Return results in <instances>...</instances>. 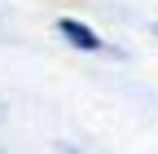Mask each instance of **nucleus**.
<instances>
[{"instance_id": "f257e3e1", "label": "nucleus", "mask_w": 158, "mask_h": 154, "mask_svg": "<svg viewBox=\"0 0 158 154\" xmlns=\"http://www.w3.org/2000/svg\"><path fill=\"white\" fill-rule=\"evenodd\" d=\"M57 31H62L66 40H75L79 49H101V40H97V35H92L88 27H79L75 18H62V22H57Z\"/></svg>"}]
</instances>
